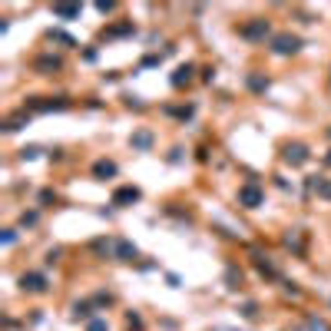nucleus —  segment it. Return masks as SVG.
<instances>
[{
  "label": "nucleus",
  "mask_w": 331,
  "mask_h": 331,
  "mask_svg": "<svg viewBox=\"0 0 331 331\" xmlns=\"http://www.w3.org/2000/svg\"><path fill=\"white\" fill-rule=\"evenodd\" d=\"M262 202H265V192H262V185H258V182H245L239 189V205H245V209H258Z\"/></svg>",
  "instance_id": "obj_1"
},
{
  "label": "nucleus",
  "mask_w": 331,
  "mask_h": 331,
  "mask_svg": "<svg viewBox=\"0 0 331 331\" xmlns=\"http://www.w3.org/2000/svg\"><path fill=\"white\" fill-rule=\"evenodd\" d=\"M298 47H301V40H298V37H288V33H278V37L272 40V50H275L278 56L298 53Z\"/></svg>",
  "instance_id": "obj_2"
},
{
  "label": "nucleus",
  "mask_w": 331,
  "mask_h": 331,
  "mask_svg": "<svg viewBox=\"0 0 331 331\" xmlns=\"http://www.w3.org/2000/svg\"><path fill=\"white\" fill-rule=\"evenodd\" d=\"M30 110H40V113H50V110H66L70 99L66 96H56V99H27Z\"/></svg>",
  "instance_id": "obj_3"
},
{
  "label": "nucleus",
  "mask_w": 331,
  "mask_h": 331,
  "mask_svg": "<svg viewBox=\"0 0 331 331\" xmlns=\"http://www.w3.org/2000/svg\"><path fill=\"white\" fill-rule=\"evenodd\" d=\"M285 163L305 166V163H308V149L301 146V143H292V146H285Z\"/></svg>",
  "instance_id": "obj_4"
},
{
  "label": "nucleus",
  "mask_w": 331,
  "mask_h": 331,
  "mask_svg": "<svg viewBox=\"0 0 331 331\" xmlns=\"http://www.w3.org/2000/svg\"><path fill=\"white\" fill-rule=\"evenodd\" d=\"M242 37L265 40V37H268V23H265V20H252V23H245V27H242Z\"/></svg>",
  "instance_id": "obj_5"
},
{
  "label": "nucleus",
  "mask_w": 331,
  "mask_h": 331,
  "mask_svg": "<svg viewBox=\"0 0 331 331\" xmlns=\"http://www.w3.org/2000/svg\"><path fill=\"white\" fill-rule=\"evenodd\" d=\"M20 285H23V292H47V278L40 272H27L20 278Z\"/></svg>",
  "instance_id": "obj_6"
},
{
  "label": "nucleus",
  "mask_w": 331,
  "mask_h": 331,
  "mask_svg": "<svg viewBox=\"0 0 331 331\" xmlns=\"http://www.w3.org/2000/svg\"><path fill=\"white\" fill-rule=\"evenodd\" d=\"M136 199H139V189L136 185H123V189L113 192V205H126V202H136Z\"/></svg>",
  "instance_id": "obj_7"
},
{
  "label": "nucleus",
  "mask_w": 331,
  "mask_h": 331,
  "mask_svg": "<svg viewBox=\"0 0 331 331\" xmlns=\"http://www.w3.org/2000/svg\"><path fill=\"white\" fill-rule=\"evenodd\" d=\"M33 66H37V73H53V70L63 66V60H60V56H40Z\"/></svg>",
  "instance_id": "obj_8"
},
{
  "label": "nucleus",
  "mask_w": 331,
  "mask_h": 331,
  "mask_svg": "<svg viewBox=\"0 0 331 331\" xmlns=\"http://www.w3.org/2000/svg\"><path fill=\"white\" fill-rule=\"evenodd\" d=\"M93 176H96V179H113V176H116V163H110V159H99V163L93 166Z\"/></svg>",
  "instance_id": "obj_9"
},
{
  "label": "nucleus",
  "mask_w": 331,
  "mask_h": 331,
  "mask_svg": "<svg viewBox=\"0 0 331 331\" xmlns=\"http://www.w3.org/2000/svg\"><path fill=\"white\" fill-rule=\"evenodd\" d=\"M53 17L73 20V17H80V7H76V3H53Z\"/></svg>",
  "instance_id": "obj_10"
},
{
  "label": "nucleus",
  "mask_w": 331,
  "mask_h": 331,
  "mask_svg": "<svg viewBox=\"0 0 331 331\" xmlns=\"http://www.w3.org/2000/svg\"><path fill=\"white\" fill-rule=\"evenodd\" d=\"M129 143H132V149H149L152 146V132H149V129H139V132H132Z\"/></svg>",
  "instance_id": "obj_11"
},
{
  "label": "nucleus",
  "mask_w": 331,
  "mask_h": 331,
  "mask_svg": "<svg viewBox=\"0 0 331 331\" xmlns=\"http://www.w3.org/2000/svg\"><path fill=\"white\" fill-rule=\"evenodd\" d=\"M116 258H123V262L136 258V245H129L126 239H116Z\"/></svg>",
  "instance_id": "obj_12"
},
{
  "label": "nucleus",
  "mask_w": 331,
  "mask_h": 331,
  "mask_svg": "<svg viewBox=\"0 0 331 331\" xmlns=\"http://www.w3.org/2000/svg\"><path fill=\"white\" fill-rule=\"evenodd\" d=\"M308 189H314L318 196L331 199V182H328V179H318V176H312V179H308Z\"/></svg>",
  "instance_id": "obj_13"
},
{
  "label": "nucleus",
  "mask_w": 331,
  "mask_h": 331,
  "mask_svg": "<svg viewBox=\"0 0 331 331\" xmlns=\"http://www.w3.org/2000/svg\"><path fill=\"white\" fill-rule=\"evenodd\" d=\"M192 80V66L185 63V66H179L176 73H172V86H182V83H189Z\"/></svg>",
  "instance_id": "obj_14"
},
{
  "label": "nucleus",
  "mask_w": 331,
  "mask_h": 331,
  "mask_svg": "<svg viewBox=\"0 0 331 331\" xmlns=\"http://www.w3.org/2000/svg\"><path fill=\"white\" fill-rule=\"evenodd\" d=\"M248 86H252L255 93H265V90H268V80H262V76L252 73V76H248Z\"/></svg>",
  "instance_id": "obj_15"
},
{
  "label": "nucleus",
  "mask_w": 331,
  "mask_h": 331,
  "mask_svg": "<svg viewBox=\"0 0 331 331\" xmlns=\"http://www.w3.org/2000/svg\"><path fill=\"white\" fill-rule=\"evenodd\" d=\"M50 40H56V43H66V47H73V37H66L63 30H50Z\"/></svg>",
  "instance_id": "obj_16"
},
{
  "label": "nucleus",
  "mask_w": 331,
  "mask_h": 331,
  "mask_svg": "<svg viewBox=\"0 0 331 331\" xmlns=\"http://www.w3.org/2000/svg\"><path fill=\"white\" fill-rule=\"evenodd\" d=\"M123 33H132V23H123V27H113L110 37H123Z\"/></svg>",
  "instance_id": "obj_17"
},
{
  "label": "nucleus",
  "mask_w": 331,
  "mask_h": 331,
  "mask_svg": "<svg viewBox=\"0 0 331 331\" xmlns=\"http://www.w3.org/2000/svg\"><path fill=\"white\" fill-rule=\"evenodd\" d=\"M229 288H239V281H242V275H235V268H229Z\"/></svg>",
  "instance_id": "obj_18"
},
{
  "label": "nucleus",
  "mask_w": 331,
  "mask_h": 331,
  "mask_svg": "<svg viewBox=\"0 0 331 331\" xmlns=\"http://www.w3.org/2000/svg\"><path fill=\"white\" fill-rule=\"evenodd\" d=\"M308 328H312V331H331L328 325H325V321H314V318H312V321H308Z\"/></svg>",
  "instance_id": "obj_19"
},
{
  "label": "nucleus",
  "mask_w": 331,
  "mask_h": 331,
  "mask_svg": "<svg viewBox=\"0 0 331 331\" xmlns=\"http://www.w3.org/2000/svg\"><path fill=\"white\" fill-rule=\"evenodd\" d=\"M40 149L37 146H27V149H20V156H23V159H33V156H37Z\"/></svg>",
  "instance_id": "obj_20"
},
{
  "label": "nucleus",
  "mask_w": 331,
  "mask_h": 331,
  "mask_svg": "<svg viewBox=\"0 0 331 331\" xmlns=\"http://www.w3.org/2000/svg\"><path fill=\"white\" fill-rule=\"evenodd\" d=\"M90 331H106V321H93Z\"/></svg>",
  "instance_id": "obj_21"
},
{
  "label": "nucleus",
  "mask_w": 331,
  "mask_h": 331,
  "mask_svg": "<svg viewBox=\"0 0 331 331\" xmlns=\"http://www.w3.org/2000/svg\"><path fill=\"white\" fill-rule=\"evenodd\" d=\"M325 163H328V166H331V152H328V156H325Z\"/></svg>",
  "instance_id": "obj_22"
},
{
  "label": "nucleus",
  "mask_w": 331,
  "mask_h": 331,
  "mask_svg": "<svg viewBox=\"0 0 331 331\" xmlns=\"http://www.w3.org/2000/svg\"><path fill=\"white\" fill-rule=\"evenodd\" d=\"M328 136H331V129H328Z\"/></svg>",
  "instance_id": "obj_23"
}]
</instances>
